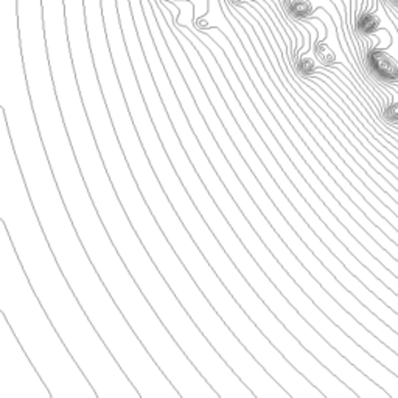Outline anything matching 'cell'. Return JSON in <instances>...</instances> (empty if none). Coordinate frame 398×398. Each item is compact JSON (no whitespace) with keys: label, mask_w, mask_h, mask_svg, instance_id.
<instances>
[{"label":"cell","mask_w":398,"mask_h":398,"mask_svg":"<svg viewBox=\"0 0 398 398\" xmlns=\"http://www.w3.org/2000/svg\"><path fill=\"white\" fill-rule=\"evenodd\" d=\"M0 335V398H52L3 314Z\"/></svg>","instance_id":"obj_3"},{"label":"cell","mask_w":398,"mask_h":398,"mask_svg":"<svg viewBox=\"0 0 398 398\" xmlns=\"http://www.w3.org/2000/svg\"><path fill=\"white\" fill-rule=\"evenodd\" d=\"M2 224L33 290L98 397H140L65 278L33 206L18 156L2 148Z\"/></svg>","instance_id":"obj_1"},{"label":"cell","mask_w":398,"mask_h":398,"mask_svg":"<svg viewBox=\"0 0 398 398\" xmlns=\"http://www.w3.org/2000/svg\"><path fill=\"white\" fill-rule=\"evenodd\" d=\"M387 117L394 118V120H398V105H392L387 109Z\"/></svg>","instance_id":"obj_6"},{"label":"cell","mask_w":398,"mask_h":398,"mask_svg":"<svg viewBox=\"0 0 398 398\" xmlns=\"http://www.w3.org/2000/svg\"><path fill=\"white\" fill-rule=\"evenodd\" d=\"M370 63L374 65V69L384 78H397L398 76V63L386 52H381V50L372 52Z\"/></svg>","instance_id":"obj_4"},{"label":"cell","mask_w":398,"mask_h":398,"mask_svg":"<svg viewBox=\"0 0 398 398\" xmlns=\"http://www.w3.org/2000/svg\"><path fill=\"white\" fill-rule=\"evenodd\" d=\"M0 252V307L23 350L38 369L50 394L59 397L97 398L89 378L84 375L69 347L33 290L6 227L2 224Z\"/></svg>","instance_id":"obj_2"},{"label":"cell","mask_w":398,"mask_h":398,"mask_svg":"<svg viewBox=\"0 0 398 398\" xmlns=\"http://www.w3.org/2000/svg\"><path fill=\"white\" fill-rule=\"evenodd\" d=\"M378 25H379V21L375 14H364L361 21H359V28L362 31H366V33H370V31H375L378 28Z\"/></svg>","instance_id":"obj_5"}]
</instances>
